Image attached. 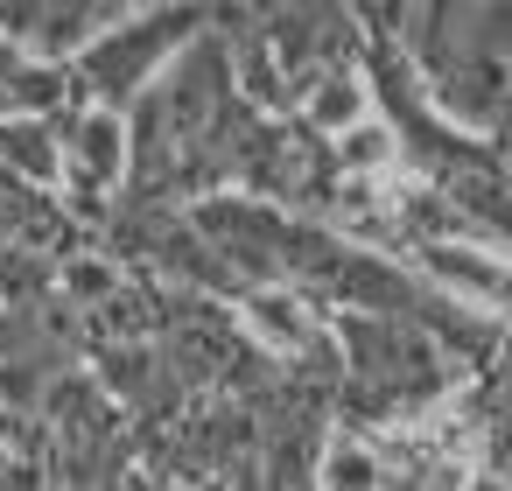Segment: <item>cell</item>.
<instances>
[{
	"label": "cell",
	"instance_id": "3957f363",
	"mask_svg": "<svg viewBox=\"0 0 512 491\" xmlns=\"http://www.w3.org/2000/svg\"><path fill=\"white\" fill-rule=\"evenodd\" d=\"M246 330L260 344V358H302L316 344V316L302 295H281V288H253L246 295Z\"/></svg>",
	"mask_w": 512,
	"mask_h": 491
},
{
	"label": "cell",
	"instance_id": "5b68a950",
	"mask_svg": "<svg viewBox=\"0 0 512 491\" xmlns=\"http://www.w3.org/2000/svg\"><path fill=\"white\" fill-rule=\"evenodd\" d=\"M0 162H8L22 183H50L57 176V141L36 120H0Z\"/></svg>",
	"mask_w": 512,
	"mask_h": 491
},
{
	"label": "cell",
	"instance_id": "7a4b0ae2",
	"mask_svg": "<svg viewBox=\"0 0 512 491\" xmlns=\"http://www.w3.org/2000/svg\"><path fill=\"white\" fill-rule=\"evenodd\" d=\"M421 274L435 281V288H449L442 302H498L505 295V267L498 260H484V253H470V246H449V239H421Z\"/></svg>",
	"mask_w": 512,
	"mask_h": 491
},
{
	"label": "cell",
	"instance_id": "ba28073f",
	"mask_svg": "<svg viewBox=\"0 0 512 491\" xmlns=\"http://www.w3.org/2000/svg\"><path fill=\"white\" fill-rule=\"evenodd\" d=\"M8 470H15V463H8V449H0V477H8Z\"/></svg>",
	"mask_w": 512,
	"mask_h": 491
},
{
	"label": "cell",
	"instance_id": "277c9868",
	"mask_svg": "<svg viewBox=\"0 0 512 491\" xmlns=\"http://www.w3.org/2000/svg\"><path fill=\"white\" fill-rule=\"evenodd\" d=\"M71 162H78L85 190H106V183L127 176V134H120L106 113H85V120L71 127Z\"/></svg>",
	"mask_w": 512,
	"mask_h": 491
},
{
	"label": "cell",
	"instance_id": "8992f818",
	"mask_svg": "<svg viewBox=\"0 0 512 491\" xmlns=\"http://www.w3.org/2000/svg\"><path fill=\"white\" fill-rule=\"evenodd\" d=\"M365 113V92H358V78H316V92H309V127L316 134H344L351 120Z\"/></svg>",
	"mask_w": 512,
	"mask_h": 491
},
{
	"label": "cell",
	"instance_id": "52a82bcc",
	"mask_svg": "<svg viewBox=\"0 0 512 491\" xmlns=\"http://www.w3.org/2000/svg\"><path fill=\"white\" fill-rule=\"evenodd\" d=\"M386 477V463H379V449H365V442H337L330 456H323V484H379Z\"/></svg>",
	"mask_w": 512,
	"mask_h": 491
},
{
	"label": "cell",
	"instance_id": "6da1fadb",
	"mask_svg": "<svg viewBox=\"0 0 512 491\" xmlns=\"http://www.w3.org/2000/svg\"><path fill=\"white\" fill-rule=\"evenodd\" d=\"M183 29H190V15L183 8H169V15H148V22H127V29H113L92 57H85V71H92V85L106 92V99H127L162 57H169V43H183Z\"/></svg>",
	"mask_w": 512,
	"mask_h": 491
}]
</instances>
